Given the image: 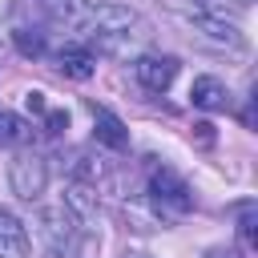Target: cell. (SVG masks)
<instances>
[{
  "instance_id": "obj_15",
  "label": "cell",
  "mask_w": 258,
  "mask_h": 258,
  "mask_svg": "<svg viewBox=\"0 0 258 258\" xmlns=\"http://www.w3.org/2000/svg\"><path fill=\"white\" fill-rule=\"evenodd\" d=\"M64 125H69V113H56V109L44 113V129H48V133H60Z\"/></svg>"
},
{
  "instance_id": "obj_5",
  "label": "cell",
  "mask_w": 258,
  "mask_h": 258,
  "mask_svg": "<svg viewBox=\"0 0 258 258\" xmlns=\"http://www.w3.org/2000/svg\"><path fill=\"white\" fill-rule=\"evenodd\" d=\"M133 77H137L141 89H149V93H165V89L173 85V77H177V60H173V56L145 52V56L133 60Z\"/></svg>"
},
{
  "instance_id": "obj_10",
  "label": "cell",
  "mask_w": 258,
  "mask_h": 258,
  "mask_svg": "<svg viewBox=\"0 0 258 258\" xmlns=\"http://www.w3.org/2000/svg\"><path fill=\"white\" fill-rule=\"evenodd\" d=\"M93 69H97V56H93L85 44H69V48L56 52V73L69 77V81H89Z\"/></svg>"
},
{
  "instance_id": "obj_19",
  "label": "cell",
  "mask_w": 258,
  "mask_h": 258,
  "mask_svg": "<svg viewBox=\"0 0 258 258\" xmlns=\"http://www.w3.org/2000/svg\"><path fill=\"white\" fill-rule=\"evenodd\" d=\"M0 117H4V109H0Z\"/></svg>"
},
{
  "instance_id": "obj_18",
  "label": "cell",
  "mask_w": 258,
  "mask_h": 258,
  "mask_svg": "<svg viewBox=\"0 0 258 258\" xmlns=\"http://www.w3.org/2000/svg\"><path fill=\"white\" fill-rule=\"evenodd\" d=\"M206 258H242V250H238V246H218V250H210Z\"/></svg>"
},
{
  "instance_id": "obj_16",
  "label": "cell",
  "mask_w": 258,
  "mask_h": 258,
  "mask_svg": "<svg viewBox=\"0 0 258 258\" xmlns=\"http://www.w3.org/2000/svg\"><path fill=\"white\" fill-rule=\"evenodd\" d=\"M238 230H242L246 242L254 238V206H242V222H238Z\"/></svg>"
},
{
  "instance_id": "obj_11",
  "label": "cell",
  "mask_w": 258,
  "mask_h": 258,
  "mask_svg": "<svg viewBox=\"0 0 258 258\" xmlns=\"http://www.w3.org/2000/svg\"><path fill=\"white\" fill-rule=\"evenodd\" d=\"M189 101H194L198 109H206V113L230 109V93H226V85H222L218 77H198L194 89H189Z\"/></svg>"
},
{
  "instance_id": "obj_12",
  "label": "cell",
  "mask_w": 258,
  "mask_h": 258,
  "mask_svg": "<svg viewBox=\"0 0 258 258\" xmlns=\"http://www.w3.org/2000/svg\"><path fill=\"white\" fill-rule=\"evenodd\" d=\"M93 137L105 149H125L129 145V129L121 125V117H113L109 109H93Z\"/></svg>"
},
{
  "instance_id": "obj_1",
  "label": "cell",
  "mask_w": 258,
  "mask_h": 258,
  "mask_svg": "<svg viewBox=\"0 0 258 258\" xmlns=\"http://www.w3.org/2000/svg\"><path fill=\"white\" fill-rule=\"evenodd\" d=\"M77 36L89 52H109V56H121L129 44H137L145 36V24L133 8L125 4H97L81 16L77 24Z\"/></svg>"
},
{
  "instance_id": "obj_14",
  "label": "cell",
  "mask_w": 258,
  "mask_h": 258,
  "mask_svg": "<svg viewBox=\"0 0 258 258\" xmlns=\"http://www.w3.org/2000/svg\"><path fill=\"white\" fill-rule=\"evenodd\" d=\"M28 141H32V125L12 117V113H4L0 117V145H28Z\"/></svg>"
},
{
  "instance_id": "obj_13",
  "label": "cell",
  "mask_w": 258,
  "mask_h": 258,
  "mask_svg": "<svg viewBox=\"0 0 258 258\" xmlns=\"http://www.w3.org/2000/svg\"><path fill=\"white\" fill-rule=\"evenodd\" d=\"M12 40H16V48L24 56H44V32H40V24H16Z\"/></svg>"
},
{
  "instance_id": "obj_4",
  "label": "cell",
  "mask_w": 258,
  "mask_h": 258,
  "mask_svg": "<svg viewBox=\"0 0 258 258\" xmlns=\"http://www.w3.org/2000/svg\"><path fill=\"white\" fill-rule=\"evenodd\" d=\"M40 234H44V242H48V250H52L56 258H77L81 238H85V230L77 226V218H73L64 206L40 214Z\"/></svg>"
},
{
  "instance_id": "obj_6",
  "label": "cell",
  "mask_w": 258,
  "mask_h": 258,
  "mask_svg": "<svg viewBox=\"0 0 258 258\" xmlns=\"http://www.w3.org/2000/svg\"><path fill=\"white\" fill-rule=\"evenodd\" d=\"M73 218H77V226L85 230V234H93L97 230V189L89 185V181H69V189H64V202H60Z\"/></svg>"
},
{
  "instance_id": "obj_17",
  "label": "cell",
  "mask_w": 258,
  "mask_h": 258,
  "mask_svg": "<svg viewBox=\"0 0 258 258\" xmlns=\"http://www.w3.org/2000/svg\"><path fill=\"white\" fill-rule=\"evenodd\" d=\"M24 105H28V113H48V105H44V93H24Z\"/></svg>"
},
{
  "instance_id": "obj_2",
  "label": "cell",
  "mask_w": 258,
  "mask_h": 258,
  "mask_svg": "<svg viewBox=\"0 0 258 258\" xmlns=\"http://www.w3.org/2000/svg\"><path fill=\"white\" fill-rule=\"evenodd\" d=\"M8 185L20 202H36L44 189H48V161L36 153V149H20L8 165Z\"/></svg>"
},
{
  "instance_id": "obj_9",
  "label": "cell",
  "mask_w": 258,
  "mask_h": 258,
  "mask_svg": "<svg viewBox=\"0 0 258 258\" xmlns=\"http://www.w3.org/2000/svg\"><path fill=\"white\" fill-rule=\"evenodd\" d=\"M20 12L32 16V24H60L81 12V0H16Z\"/></svg>"
},
{
  "instance_id": "obj_8",
  "label": "cell",
  "mask_w": 258,
  "mask_h": 258,
  "mask_svg": "<svg viewBox=\"0 0 258 258\" xmlns=\"http://www.w3.org/2000/svg\"><path fill=\"white\" fill-rule=\"evenodd\" d=\"M198 32L206 36V40H214L218 48H230V52H238V48H246V36L238 32V24H230L226 16H214V12H202L198 20Z\"/></svg>"
},
{
  "instance_id": "obj_3",
  "label": "cell",
  "mask_w": 258,
  "mask_h": 258,
  "mask_svg": "<svg viewBox=\"0 0 258 258\" xmlns=\"http://www.w3.org/2000/svg\"><path fill=\"white\" fill-rule=\"evenodd\" d=\"M149 198H153V206H157L161 218H181V214L194 210V194H189V185H185L173 169H153V177H149Z\"/></svg>"
},
{
  "instance_id": "obj_7",
  "label": "cell",
  "mask_w": 258,
  "mask_h": 258,
  "mask_svg": "<svg viewBox=\"0 0 258 258\" xmlns=\"http://www.w3.org/2000/svg\"><path fill=\"white\" fill-rule=\"evenodd\" d=\"M28 254H32V242L24 222L8 206H0V258H28Z\"/></svg>"
}]
</instances>
